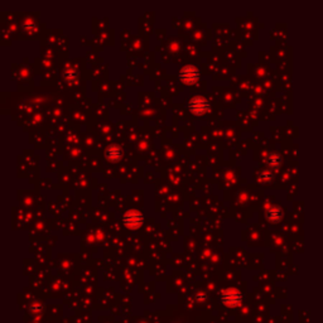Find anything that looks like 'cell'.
Segmentation results:
<instances>
[{
  "label": "cell",
  "mask_w": 323,
  "mask_h": 323,
  "mask_svg": "<svg viewBox=\"0 0 323 323\" xmlns=\"http://www.w3.org/2000/svg\"><path fill=\"white\" fill-rule=\"evenodd\" d=\"M200 77V71L196 68L195 66H184L181 71H179V80L186 85L195 84L196 81Z\"/></svg>",
  "instance_id": "4"
},
{
  "label": "cell",
  "mask_w": 323,
  "mask_h": 323,
  "mask_svg": "<svg viewBox=\"0 0 323 323\" xmlns=\"http://www.w3.org/2000/svg\"><path fill=\"white\" fill-rule=\"evenodd\" d=\"M242 295L241 293L239 292L235 288H228V289H225L221 294V303L223 306L228 307V308H236L240 303H241Z\"/></svg>",
  "instance_id": "2"
},
{
  "label": "cell",
  "mask_w": 323,
  "mask_h": 323,
  "mask_svg": "<svg viewBox=\"0 0 323 323\" xmlns=\"http://www.w3.org/2000/svg\"><path fill=\"white\" fill-rule=\"evenodd\" d=\"M121 156H123V151L119 145H110L105 152V157L109 162H117Z\"/></svg>",
  "instance_id": "5"
},
{
  "label": "cell",
  "mask_w": 323,
  "mask_h": 323,
  "mask_svg": "<svg viewBox=\"0 0 323 323\" xmlns=\"http://www.w3.org/2000/svg\"><path fill=\"white\" fill-rule=\"evenodd\" d=\"M64 78H66L68 84H73L76 78H77V73H76L75 70H67L66 72H64Z\"/></svg>",
  "instance_id": "6"
},
{
  "label": "cell",
  "mask_w": 323,
  "mask_h": 323,
  "mask_svg": "<svg viewBox=\"0 0 323 323\" xmlns=\"http://www.w3.org/2000/svg\"><path fill=\"white\" fill-rule=\"evenodd\" d=\"M123 221L124 225H125L129 230H138V228L143 225L144 217H143V214L139 210H129V211H126L125 214H124Z\"/></svg>",
  "instance_id": "1"
},
{
  "label": "cell",
  "mask_w": 323,
  "mask_h": 323,
  "mask_svg": "<svg viewBox=\"0 0 323 323\" xmlns=\"http://www.w3.org/2000/svg\"><path fill=\"white\" fill-rule=\"evenodd\" d=\"M188 109L195 115H204L210 109V103L204 96H193L188 101Z\"/></svg>",
  "instance_id": "3"
}]
</instances>
